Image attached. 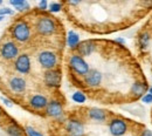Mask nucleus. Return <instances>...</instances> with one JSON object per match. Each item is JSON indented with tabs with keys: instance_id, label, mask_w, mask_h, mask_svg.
<instances>
[{
	"instance_id": "393cba45",
	"label": "nucleus",
	"mask_w": 152,
	"mask_h": 136,
	"mask_svg": "<svg viewBox=\"0 0 152 136\" xmlns=\"http://www.w3.org/2000/svg\"><path fill=\"white\" fill-rule=\"evenodd\" d=\"M17 10L20 11V12H22V11H27V10H29V5H28L27 1H25L22 5H20L19 7H17Z\"/></svg>"
},
{
	"instance_id": "a211bd4d",
	"label": "nucleus",
	"mask_w": 152,
	"mask_h": 136,
	"mask_svg": "<svg viewBox=\"0 0 152 136\" xmlns=\"http://www.w3.org/2000/svg\"><path fill=\"white\" fill-rule=\"evenodd\" d=\"M149 42H150V34L148 32H143L139 38H138V43H139V47L142 49H145L148 46H149Z\"/></svg>"
},
{
	"instance_id": "423d86ee",
	"label": "nucleus",
	"mask_w": 152,
	"mask_h": 136,
	"mask_svg": "<svg viewBox=\"0 0 152 136\" xmlns=\"http://www.w3.org/2000/svg\"><path fill=\"white\" fill-rule=\"evenodd\" d=\"M18 53H19V48L13 41H7L0 47V54L6 60H12L17 58Z\"/></svg>"
},
{
	"instance_id": "0eeeda50",
	"label": "nucleus",
	"mask_w": 152,
	"mask_h": 136,
	"mask_svg": "<svg viewBox=\"0 0 152 136\" xmlns=\"http://www.w3.org/2000/svg\"><path fill=\"white\" fill-rule=\"evenodd\" d=\"M67 133L69 136H83L84 135V126L81 121L72 118L67 122L66 126Z\"/></svg>"
},
{
	"instance_id": "bb28decb",
	"label": "nucleus",
	"mask_w": 152,
	"mask_h": 136,
	"mask_svg": "<svg viewBox=\"0 0 152 136\" xmlns=\"http://www.w3.org/2000/svg\"><path fill=\"white\" fill-rule=\"evenodd\" d=\"M47 7H48V4H47L46 0H42V1L39 2V8L40 10H47Z\"/></svg>"
},
{
	"instance_id": "4468645a",
	"label": "nucleus",
	"mask_w": 152,
	"mask_h": 136,
	"mask_svg": "<svg viewBox=\"0 0 152 136\" xmlns=\"http://www.w3.org/2000/svg\"><path fill=\"white\" fill-rule=\"evenodd\" d=\"M77 48H78V52H80L81 57H88V55H90V54L94 52V49H95V45H94L93 41L87 40V41L81 42V43L78 45Z\"/></svg>"
},
{
	"instance_id": "f257e3e1",
	"label": "nucleus",
	"mask_w": 152,
	"mask_h": 136,
	"mask_svg": "<svg viewBox=\"0 0 152 136\" xmlns=\"http://www.w3.org/2000/svg\"><path fill=\"white\" fill-rule=\"evenodd\" d=\"M35 28L37 32L41 35H52L56 31V24L49 17H41L37 20Z\"/></svg>"
},
{
	"instance_id": "a878e982",
	"label": "nucleus",
	"mask_w": 152,
	"mask_h": 136,
	"mask_svg": "<svg viewBox=\"0 0 152 136\" xmlns=\"http://www.w3.org/2000/svg\"><path fill=\"white\" fill-rule=\"evenodd\" d=\"M10 2H11V5L15 6V8H17V7H19L20 5H22L25 2V0H11Z\"/></svg>"
},
{
	"instance_id": "39448f33",
	"label": "nucleus",
	"mask_w": 152,
	"mask_h": 136,
	"mask_svg": "<svg viewBox=\"0 0 152 136\" xmlns=\"http://www.w3.org/2000/svg\"><path fill=\"white\" fill-rule=\"evenodd\" d=\"M109 132L113 136H123L128 132V123L122 118H113L109 122Z\"/></svg>"
},
{
	"instance_id": "9d476101",
	"label": "nucleus",
	"mask_w": 152,
	"mask_h": 136,
	"mask_svg": "<svg viewBox=\"0 0 152 136\" xmlns=\"http://www.w3.org/2000/svg\"><path fill=\"white\" fill-rule=\"evenodd\" d=\"M84 82L88 87H91V88H95L98 87L102 82V74L101 72H98L97 69H90L88 72V74L84 76Z\"/></svg>"
},
{
	"instance_id": "7ed1b4c3",
	"label": "nucleus",
	"mask_w": 152,
	"mask_h": 136,
	"mask_svg": "<svg viewBox=\"0 0 152 136\" xmlns=\"http://www.w3.org/2000/svg\"><path fill=\"white\" fill-rule=\"evenodd\" d=\"M69 66L70 68L75 72L77 75H83L86 76L88 72L90 71L89 65L86 62V60L78 54H74L69 59Z\"/></svg>"
},
{
	"instance_id": "5701e85b",
	"label": "nucleus",
	"mask_w": 152,
	"mask_h": 136,
	"mask_svg": "<svg viewBox=\"0 0 152 136\" xmlns=\"http://www.w3.org/2000/svg\"><path fill=\"white\" fill-rule=\"evenodd\" d=\"M142 101H143L144 103H152V95L150 93L144 94V95L142 96Z\"/></svg>"
},
{
	"instance_id": "6ab92c4d",
	"label": "nucleus",
	"mask_w": 152,
	"mask_h": 136,
	"mask_svg": "<svg viewBox=\"0 0 152 136\" xmlns=\"http://www.w3.org/2000/svg\"><path fill=\"white\" fill-rule=\"evenodd\" d=\"M7 133L11 136H22V130L20 129L17 124H11L7 128Z\"/></svg>"
},
{
	"instance_id": "f8f14e48",
	"label": "nucleus",
	"mask_w": 152,
	"mask_h": 136,
	"mask_svg": "<svg viewBox=\"0 0 152 136\" xmlns=\"http://www.w3.org/2000/svg\"><path fill=\"white\" fill-rule=\"evenodd\" d=\"M29 104L34 108V109H43L47 107L48 104V101H47V97L41 95V94H37V95H33L29 100Z\"/></svg>"
},
{
	"instance_id": "c85d7f7f",
	"label": "nucleus",
	"mask_w": 152,
	"mask_h": 136,
	"mask_svg": "<svg viewBox=\"0 0 152 136\" xmlns=\"http://www.w3.org/2000/svg\"><path fill=\"white\" fill-rule=\"evenodd\" d=\"M140 136H152V132L151 130L145 129V130H143V133L140 134Z\"/></svg>"
},
{
	"instance_id": "4be33fe9",
	"label": "nucleus",
	"mask_w": 152,
	"mask_h": 136,
	"mask_svg": "<svg viewBox=\"0 0 152 136\" xmlns=\"http://www.w3.org/2000/svg\"><path fill=\"white\" fill-rule=\"evenodd\" d=\"M25 132H26L27 136H43L40 132L35 130V129H34V128H32V127H26Z\"/></svg>"
},
{
	"instance_id": "2f4dec72",
	"label": "nucleus",
	"mask_w": 152,
	"mask_h": 136,
	"mask_svg": "<svg viewBox=\"0 0 152 136\" xmlns=\"http://www.w3.org/2000/svg\"><path fill=\"white\" fill-rule=\"evenodd\" d=\"M0 115H1V109H0Z\"/></svg>"
},
{
	"instance_id": "2eb2a0df",
	"label": "nucleus",
	"mask_w": 152,
	"mask_h": 136,
	"mask_svg": "<svg viewBox=\"0 0 152 136\" xmlns=\"http://www.w3.org/2000/svg\"><path fill=\"white\" fill-rule=\"evenodd\" d=\"M88 116L97 122H103L107 120V112L101 108H91L88 110Z\"/></svg>"
},
{
	"instance_id": "cd10ccee",
	"label": "nucleus",
	"mask_w": 152,
	"mask_h": 136,
	"mask_svg": "<svg viewBox=\"0 0 152 136\" xmlns=\"http://www.w3.org/2000/svg\"><path fill=\"white\" fill-rule=\"evenodd\" d=\"M1 101L6 104V106H8V107H12V102L10 101V100H7L6 97H1Z\"/></svg>"
},
{
	"instance_id": "f3484780",
	"label": "nucleus",
	"mask_w": 152,
	"mask_h": 136,
	"mask_svg": "<svg viewBox=\"0 0 152 136\" xmlns=\"http://www.w3.org/2000/svg\"><path fill=\"white\" fill-rule=\"evenodd\" d=\"M145 89H146V85L143 83V82H134L131 87V94L136 95V96H139V95H144L145 93Z\"/></svg>"
},
{
	"instance_id": "7c9ffc66",
	"label": "nucleus",
	"mask_w": 152,
	"mask_h": 136,
	"mask_svg": "<svg viewBox=\"0 0 152 136\" xmlns=\"http://www.w3.org/2000/svg\"><path fill=\"white\" fill-rule=\"evenodd\" d=\"M149 93H150V94L152 95V87H150V89H149Z\"/></svg>"
},
{
	"instance_id": "aec40b11",
	"label": "nucleus",
	"mask_w": 152,
	"mask_h": 136,
	"mask_svg": "<svg viewBox=\"0 0 152 136\" xmlns=\"http://www.w3.org/2000/svg\"><path fill=\"white\" fill-rule=\"evenodd\" d=\"M72 100L74 102H76V103H84L86 100H87V97L84 95V93H82V92H75L72 95Z\"/></svg>"
},
{
	"instance_id": "9b49d317",
	"label": "nucleus",
	"mask_w": 152,
	"mask_h": 136,
	"mask_svg": "<svg viewBox=\"0 0 152 136\" xmlns=\"http://www.w3.org/2000/svg\"><path fill=\"white\" fill-rule=\"evenodd\" d=\"M46 113H47L48 116H52V117L62 116V114H63L62 104L58 101H55V100L48 102V104L46 107Z\"/></svg>"
},
{
	"instance_id": "1a4fd4ad",
	"label": "nucleus",
	"mask_w": 152,
	"mask_h": 136,
	"mask_svg": "<svg viewBox=\"0 0 152 136\" xmlns=\"http://www.w3.org/2000/svg\"><path fill=\"white\" fill-rule=\"evenodd\" d=\"M61 72L57 69H50L45 73V83L48 87H60L61 83Z\"/></svg>"
},
{
	"instance_id": "473e14b6",
	"label": "nucleus",
	"mask_w": 152,
	"mask_h": 136,
	"mask_svg": "<svg viewBox=\"0 0 152 136\" xmlns=\"http://www.w3.org/2000/svg\"><path fill=\"white\" fill-rule=\"evenodd\" d=\"M0 4H1V0H0Z\"/></svg>"
},
{
	"instance_id": "6e6552de",
	"label": "nucleus",
	"mask_w": 152,
	"mask_h": 136,
	"mask_svg": "<svg viewBox=\"0 0 152 136\" xmlns=\"http://www.w3.org/2000/svg\"><path fill=\"white\" fill-rule=\"evenodd\" d=\"M14 68L17 72L21 74H28L31 71V59L27 54H21L19 55L15 62H14Z\"/></svg>"
},
{
	"instance_id": "c756f323",
	"label": "nucleus",
	"mask_w": 152,
	"mask_h": 136,
	"mask_svg": "<svg viewBox=\"0 0 152 136\" xmlns=\"http://www.w3.org/2000/svg\"><path fill=\"white\" fill-rule=\"evenodd\" d=\"M117 42H119V43H125V40H124V39H121V38H118V39H117Z\"/></svg>"
},
{
	"instance_id": "412c9836",
	"label": "nucleus",
	"mask_w": 152,
	"mask_h": 136,
	"mask_svg": "<svg viewBox=\"0 0 152 136\" xmlns=\"http://www.w3.org/2000/svg\"><path fill=\"white\" fill-rule=\"evenodd\" d=\"M48 8H49V11H50L52 13H56V12H60V11H61L62 5H61L60 2H50L49 6H48Z\"/></svg>"
},
{
	"instance_id": "20e7f679",
	"label": "nucleus",
	"mask_w": 152,
	"mask_h": 136,
	"mask_svg": "<svg viewBox=\"0 0 152 136\" xmlns=\"http://www.w3.org/2000/svg\"><path fill=\"white\" fill-rule=\"evenodd\" d=\"M38 61L42 68L50 71V69H54V67L56 66L57 57L55 53H53L50 51H42L39 54Z\"/></svg>"
},
{
	"instance_id": "b1692460",
	"label": "nucleus",
	"mask_w": 152,
	"mask_h": 136,
	"mask_svg": "<svg viewBox=\"0 0 152 136\" xmlns=\"http://www.w3.org/2000/svg\"><path fill=\"white\" fill-rule=\"evenodd\" d=\"M5 14H13V11L8 7H4V8H0V17H4Z\"/></svg>"
},
{
	"instance_id": "f03ea898",
	"label": "nucleus",
	"mask_w": 152,
	"mask_h": 136,
	"mask_svg": "<svg viewBox=\"0 0 152 136\" xmlns=\"http://www.w3.org/2000/svg\"><path fill=\"white\" fill-rule=\"evenodd\" d=\"M12 35L19 42H26L31 38V27L26 21H18L12 27Z\"/></svg>"
},
{
	"instance_id": "ddd939ff",
	"label": "nucleus",
	"mask_w": 152,
	"mask_h": 136,
	"mask_svg": "<svg viewBox=\"0 0 152 136\" xmlns=\"http://www.w3.org/2000/svg\"><path fill=\"white\" fill-rule=\"evenodd\" d=\"M10 87L15 93H22L26 89V81L22 78L14 76L10 80Z\"/></svg>"
},
{
	"instance_id": "dca6fc26",
	"label": "nucleus",
	"mask_w": 152,
	"mask_h": 136,
	"mask_svg": "<svg viewBox=\"0 0 152 136\" xmlns=\"http://www.w3.org/2000/svg\"><path fill=\"white\" fill-rule=\"evenodd\" d=\"M67 43L72 49H75L80 45V35L75 33L74 31H69L68 38H67Z\"/></svg>"
}]
</instances>
